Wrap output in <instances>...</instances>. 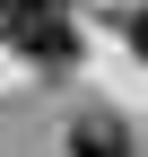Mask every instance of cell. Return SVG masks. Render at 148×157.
Segmentation results:
<instances>
[{"label":"cell","instance_id":"6da1fadb","mask_svg":"<svg viewBox=\"0 0 148 157\" xmlns=\"http://www.w3.org/2000/svg\"><path fill=\"white\" fill-rule=\"evenodd\" d=\"M9 44L26 52L35 70H70L79 61V17H70V0H9Z\"/></svg>","mask_w":148,"mask_h":157},{"label":"cell","instance_id":"7a4b0ae2","mask_svg":"<svg viewBox=\"0 0 148 157\" xmlns=\"http://www.w3.org/2000/svg\"><path fill=\"white\" fill-rule=\"evenodd\" d=\"M70 157H131V140H122L113 122H96V113H79V122H70Z\"/></svg>","mask_w":148,"mask_h":157},{"label":"cell","instance_id":"3957f363","mask_svg":"<svg viewBox=\"0 0 148 157\" xmlns=\"http://www.w3.org/2000/svg\"><path fill=\"white\" fill-rule=\"evenodd\" d=\"M122 35H131V52L148 61V9H131V26H122Z\"/></svg>","mask_w":148,"mask_h":157},{"label":"cell","instance_id":"277c9868","mask_svg":"<svg viewBox=\"0 0 148 157\" xmlns=\"http://www.w3.org/2000/svg\"><path fill=\"white\" fill-rule=\"evenodd\" d=\"M0 35H9V0H0Z\"/></svg>","mask_w":148,"mask_h":157}]
</instances>
